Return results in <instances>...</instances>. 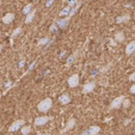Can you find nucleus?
I'll return each mask as SVG.
<instances>
[{"label":"nucleus","mask_w":135,"mask_h":135,"mask_svg":"<svg viewBox=\"0 0 135 135\" xmlns=\"http://www.w3.org/2000/svg\"><path fill=\"white\" fill-rule=\"evenodd\" d=\"M82 135H89V132H88V130H85V131H83Z\"/></svg>","instance_id":"obj_29"},{"label":"nucleus","mask_w":135,"mask_h":135,"mask_svg":"<svg viewBox=\"0 0 135 135\" xmlns=\"http://www.w3.org/2000/svg\"><path fill=\"white\" fill-rule=\"evenodd\" d=\"M70 13H71V6L68 5V6H66L64 9H61V12L59 13V16H60V17H66V16L69 17Z\"/></svg>","instance_id":"obj_18"},{"label":"nucleus","mask_w":135,"mask_h":135,"mask_svg":"<svg viewBox=\"0 0 135 135\" xmlns=\"http://www.w3.org/2000/svg\"><path fill=\"white\" fill-rule=\"evenodd\" d=\"M51 119V118L49 117H38L34 119V126L38 127V126H43L45 124H47L49 120Z\"/></svg>","instance_id":"obj_5"},{"label":"nucleus","mask_w":135,"mask_h":135,"mask_svg":"<svg viewBox=\"0 0 135 135\" xmlns=\"http://www.w3.org/2000/svg\"><path fill=\"white\" fill-rule=\"evenodd\" d=\"M110 42H111V45H113V46H115V45H117L114 41H112V40H110Z\"/></svg>","instance_id":"obj_30"},{"label":"nucleus","mask_w":135,"mask_h":135,"mask_svg":"<svg viewBox=\"0 0 135 135\" xmlns=\"http://www.w3.org/2000/svg\"><path fill=\"white\" fill-rule=\"evenodd\" d=\"M96 87V82L91 81V82H87L83 85V89H82V94H88L91 93Z\"/></svg>","instance_id":"obj_7"},{"label":"nucleus","mask_w":135,"mask_h":135,"mask_svg":"<svg viewBox=\"0 0 135 135\" xmlns=\"http://www.w3.org/2000/svg\"><path fill=\"white\" fill-rule=\"evenodd\" d=\"M54 30H55V31L57 30V26H56L55 24H52V25H51V27H50V31L52 32V31H54Z\"/></svg>","instance_id":"obj_26"},{"label":"nucleus","mask_w":135,"mask_h":135,"mask_svg":"<svg viewBox=\"0 0 135 135\" xmlns=\"http://www.w3.org/2000/svg\"><path fill=\"white\" fill-rule=\"evenodd\" d=\"M52 107V100L50 98H47V99H44L42 102L38 103L37 105V109L38 111L41 112H47L48 110H50V108Z\"/></svg>","instance_id":"obj_1"},{"label":"nucleus","mask_w":135,"mask_h":135,"mask_svg":"<svg viewBox=\"0 0 135 135\" xmlns=\"http://www.w3.org/2000/svg\"><path fill=\"white\" fill-rule=\"evenodd\" d=\"M21 31H22V28H21V27H18V28H16V29L14 30V32L12 33V38H13V37H16L18 34L21 33Z\"/></svg>","instance_id":"obj_21"},{"label":"nucleus","mask_w":135,"mask_h":135,"mask_svg":"<svg viewBox=\"0 0 135 135\" xmlns=\"http://www.w3.org/2000/svg\"><path fill=\"white\" fill-rule=\"evenodd\" d=\"M58 101L60 102V104H62V105H67L69 104L70 102H71V98L68 96V95H61L59 98H58Z\"/></svg>","instance_id":"obj_12"},{"label":"nucleus","mask_w":135,"mask_h":135,"mask_svg":"<svg viewBox=\"0 0 135 135\" xmlns=\"http://www.w3.org/2000/svg\"><path fill=\"white\" fill-rule=\"evenodd\" d=\"M74 58H75V56H70V57L68 58V62H67L68 66H69V65H71V64L74 61Z\"/></svg>","instance_id":"obj_24"},{"label":"nucleus","mask_w":135,"mask_h":135,"mask_svg":"<svg viewBox=\"0 0 135 135\" xmlns=\"http://www.w3.org/2000/svg\"><path fill=\"white\" fill-rule=\"evenodd\" d=\"M54 1H55V0H47V2H46V7H50L51 5L54 3Z\"/></svg>","instance_id":"obj_25"},{"label":"nucleus","mask_w":135,"mask_h":135,"mask_svg":"<svg viewBox=\"0 0 135 135\" xmlns=\"http://www.w3.org/2000/svg\"><path fill=\"white\" fill-rule=\"evenodd\" d=\"M130 93L131 94H135V84H133L130 87Z\"/></svg>","instance_id":"obj_28"},{"label":"nucleus","mask_w":135,"mask_h":135,"mask_svg":"<svg viewBox=\"0 0 135 135\" xmlns=\"http://www.w3.org/2000/svg\"><path fill=\"white\" fill-rule=\"evenodd\" d=\"M68 83H69V86H70L71 88L77 87V86L79 85V75H78V74L72 75V76L68 79Z\"/></svg>","instance_id":"obj_4"},{"label":"nucleus","mask_w":135,"mask_h":135,"mask_svg":"<svg viewBox=\"0 0 135 135\" xmlns=\"http://www.w3.org/2000/svg\"><path fill=\"white\" fill-rule=\"evenodd\" d=\"M22 134L23 135H28L30 132H31V128H30V126H24V127H22Z\"/></svg>","instance_id":"obj_19"},{"label":"nucleus","mask_w":135,"mask_h":135,"mask_svg":"<svg viewBox=\"0 0 135 135\" xmlns=\"http://www.w3.org/2000/svg\"><path fill=\"white\" fill-rule=\"evenodd\" d=\"M126 54L127 55H131V54H133L135 52V41H132V42H130L127 46H126Z\"/></svg>","instance_id":"obj_8"},{"label":"nucleus","mask_w":135,"mask_h":135,"mask_svg":"<svg viewBox=\"0 0 135 135\" xmlns=\"http://www.w3.org/2000/svg\"><path fill=\"white\" fill-rule=\"evenodd\" d=\"M123 106H124V108L129 107V106H130V100H129V99H125L124 102H123Z\"/></svg>","instance_id":"obj_23"},{"label":"nucleus","mask_w":135,"mask_h":135,"mask_svg":"<svg viewBox=\"0 0 135 135\" xmlns=\"http://www.w3.org/2000/svg\"><path fill=\"white\" fill-rule=\"evenodd\" d=\"M78 2H79L78 0H68V4H69V6H71V7L76 6Z\"/></svg>","instance_id":"obj_22"},{"label":"nucleus","mask_w":135,"mask_h":135,"mask_svg":"<svg viewBox=\"0 0 135 135\" xmlns=\"http://www.w3.org/2000/svg\"><path fill=\"white\" fill-rule=\"evenodd\" d=\"M49 43V38L48 37H43V38H41L40 41H38V45L40 46H44V45H47Z\"/></svg>","instance_id":"obj_20"},{"label":"nucleus","mask_w":135,"mask_h":135,"mask_svg":"<svg viewBox=\"0 0 135 135\" xmlns=\"http://www.w3.org/2000/svg\"><path fill=\"white\" fill-rule=\"evenodd\" d=\"M33 1H35V0H33Z\"/></svg>","instance_id":"obj_31"},{"label":"nucleus","mask_w":135,"mask_h":135,"mask_svg":"<svg viewBox=\"0 0 135 135\" xmlns=\"http://www.w3.org/2000/svg\"><path fill=\"white\" fill-rule=\"evenodd\" d=\"M114 37H115V41L118 42V43H122V42L125 41V35H124L123 31H118L114 35Z\"/></svg>","instance_id":"obj_17"},{"label":"nucleus","mask_w":135,"mask_h":135,"mask_svg":"<svg viewBox=\"0 0 135 135\" xmlns=\"http://www.w3.org/2000/svg\"><path fill=\"white\" fill-rule=\"evenodd\" d=\"M31 12H32V3L26 4V5L24 6L23 11H22V13H23L24 15H28V14H30Z\"/></svg>","instance_id":"obj_16"},{"label":"nucleus","mask_w":135,"mask_h":135,"mask_svg":"<svg viewBox=\"0 0 135 135\" xmlns=\"http://www.w3.org/2000/svg\"><path fill=\"white\" fill-rule=\"evenodd\" d=\"M130 19H131L130 15L126 14V15H123V16H119V17L117 18V23H118V24H120V23H125V22H128Z\"/></svg>","instance_id":"obj_11"},{"label":"nucleus","mask_w":135,"mask_h":135,"mask_svg":"<svg viewBox=\"0 0 135 135\" xmlns=\"http://www.w3.org/2000/svg\"><path fill=\"white\" fill-rule=\"evenodd\" d=\"M125 99H126L125 96H119L118 98L113 99V101L110 103V106H109L110 109H118V108H119L123 105V102H124Z\"/></svg>","instance_id":"obj_2"},{"label":"nucleus","mask_w":135,"mask_h":135,"mask_svg":"<svg viewBox=\"0 0 135 135\" xmlns=\"http://www.w3.org/2000/svg\"><path fill=\"white\" fill-rule=\"evenodd\" d=\"M69 22H70V19L69 18H65V19H58L56 21V24L59 28H66L68 25H69Z\"/></svg>","instance_id":"obj_9"},{"label":"nucleus","mask_w":135,"mask_h":135,"mask_svg":"<svg viewBox=\"0 0 135 135\" xmlns=\"http://www.w3.org/2000/svg\"><path fill=\"white\" fill-rule=\"evenodd\" d=\"M14 19H15V14H13V13H7L4 17L2 18V22H3L4 24H9V23H12V22L14 21Z\"/></svg>","instance_id":"obj_10"},{"label":"nucleus","mask_w":135,"mask_h":135,"mask_svg":"<svg viewBox=\"0 0 135 135\" xmlns=\"http://www.w3.org/2000/svg\"><path fill=\"white\" fill-rule=\"evenodd\" d=\"M100 131H101V128H100L99 126H91V127L88 129L89 135H97Z\"/></svg>","instance_id":"obj_13"},{"label":"nucleus","mask_w":135,"mask_h":135,"mask_svg":"<svg viewBox=\"0 0 135 135\" xmlns=\"http://www.w3.org/2000/svg\"><path fill=\"white\" fill-rule=\"evenodd\" d=\"M35 11H36V9H32V12L26 16V19H25V23H26V24H29V23H31V22L33 21L34 15H35Z\"/></svg>","instance_id":"obj_15"},{"label":"nucleus","mask_w":135,"mask_h":135,"mask_svg":"<svg viewBox=\"0 0 135 135\" xmlns=\"http://www.w3.org/2000/svg\"><path fill=\"white\" fill-rule=\"evenodd\" d=\"M81 4H82V2H81V1H79V2L77 3V5H76V6H74V7L72 8V11H71V13H70V15H69V17H68L69 19H70L71 17H73V16H74V15H75V14L78 12V9L80 8Z\"/></svg>","instance_id":"obj_14"},{"label":"nucleus","mask_w":135,"mask_h":135,"mask_svg":"<svg viewBox=\"0 0 135 135\" xmlns=\"http://www.w3.org/2000/svg\"><path fill=\"white\" fill-rule=\"evenodd\" d=\"M75 125H76V119H75V118H70V119L67 122V124H66L65 128H64V129L60 131V134L66 133L67 131L71 130L72 128H74V127H75Z\"/></svg>","instance_id":"obj_6"},{"label":"nucleus","mask_w":135,"mask_h":135,"mask_svg":"<svg viewBox=\"0 0 135 135\" xmlns=\"http://www.w3.org/2000/svg\"><path fill=\"white\" fill-rule=\"evenodd\" d=\"M24 124H25V120H24V119H17V120H15V122L11 125V127L8 128V131H9V132H16V131H18L21 127L24 126Z\"/></svg>","instance_id":"obj_3"},{"label":"nucleus","mask_w":135,"mask_h":135,"mask_svg":"<svg viewBox=\"0 0 135 135\" xmlns=\"http://www.w3.org/2000/svg\"><path fill=\"white\" fill-rule=\"evenodd\" d=\"M129 80H130V81H135V72L132 73V74L129 76Z\"/></svg>","instance_id":"obj_27"}]
</instances>
